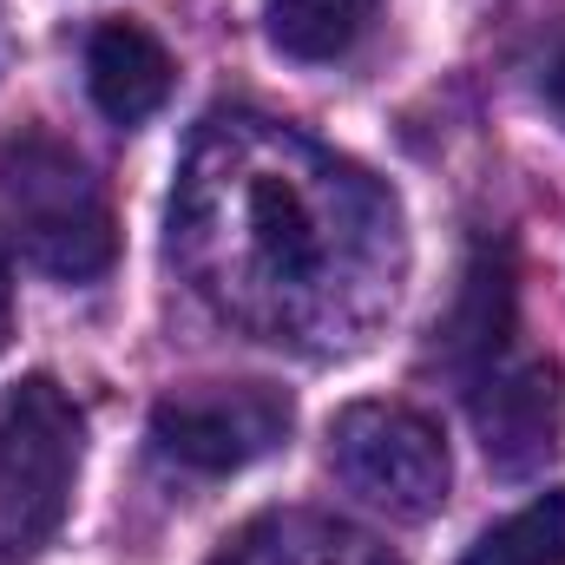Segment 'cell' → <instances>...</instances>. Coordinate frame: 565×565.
<instances>
[{
	"label": "cell",
	"instance_id": "1",
	"mask_svg": "<svg viewBox=\"0 0 565 565\" xmlns=\"http://www.w3.org/2000/svg\"><path fill=\"white\" fill-rule=\"evenodd\" d=\"M171 250L224 316L264 329L270 342L309 329L355 342V302L382 289L395 296V211L382 191L264 126L198 145L171 211Z\"/></svg>",
	"mask_w": 565,
	"mask_h": 565
},
{
	"label": "cell",
	"instance_id": "2",
	"mask_svg": "<svg viewBox=\"0 0 565 565\" xmlns=\"http://www.w3.org/2000/svg\"><path fill=\"white\" fill-rule=\"evenodd\" d=\"M79 408L53 375L0 395V565H26L66 520L79 480Z\"/></svg>",
	"mask_w": 565,
	"mask_h": 565
},
{
	"label": "cell",
	"instance_id": "3",
	"mask_svg": "<svg viewBox=\"0 0 565 565\" xmlns=\"http://www.w3.org/2000/svg\"><path fill=\"white\" fill-rule=\"evenodd\" d=\"M0 211H7L20 257L46 277L86 282L119 250L113 211H106L93 171L53 139H20L0 151Z\"/></svg>",
	"mask_w": 565,
	"mask_h": 565
},
{
	"label": "cell",
	"instance_id": "4",
	"mask_svg": "<svg viewBox=\"0 0 565 565\" xmlns=\"http://www.w3.org/2000/svg\"><path fill=\"white\" fill-rule=\"evenodd\" d=\"M329 467L349 493H362L369 507H382L388 520L422 526L447 507V440L440 427L402 408V402H355L329 422Z\"/></svg>",
	"mask_w": 565,
	"mask_h": 565
},
{
	"label": "cell",
	"instance_id": "5",
	"mask_svg": "<svg viewBox=\"0 0 565 565\" xmlns=\"http://www.w3.org/2000/svg\"><path fill=\"white\" fill-rule=\"evenodd\" d=\"M289 395L270 382H204L151 408V440L191 473H244L289 440Z\"/></svg>",
	"mask_w": 565,
	"mask_h": 565
},
{
	"label": "cell",
	"instance_id": "6",
	"mask_svg": "<svg viewBox=\"0 0 565 565\" xmlns=\"http://www.w3.org/2000/svg\"><path fill=\"white\" fill-rule=\"evenodd\" d=\"M473 427H480L493 473H507V480L540 473L565 434L559 362L526 355V362H493L487 375H473Z\"/></svg>",
	"mask_w": 565,
	"mask_h": 565
},
{
	"label": "cell",
	"instance_id": "7",
	"mask_svg": "<svg viewBox=\"0 0 565 565\" xmlns=\"http://www.w3.org/2000/svg\"><path fill=\"white\" fill-rule=\"evenodd\" d=\"M513 302H520V289H513V250H507V244H480L473 264L460 270L454 309L434 322L440 362L460 369L467 382L487 375V369L507 355V342H513Z\"/></svg>",
	"mask_w": 565,
	"mask_h": 565
},
{
	"label": "cell",
	"instance_id": "8",
	"mask_svg": "<svg viewBox=\"0 0 565 565\" xmlns=\"http://www.w3.org/2000/svg\"><path fill=\"white\" fill-rule=\"evenodd\" d=\"M86 93L113 126H145L171 99V53L139 20H106L86 40Z\"/></svg>",
	"mask_w": 565,
	"mask_h": 565
},
{
	"label": "cell",
	"instance_id": "9",
	"mask_svg": "<svg viewBox=\"0 0 565 565\" xmlns=\"http://www.w3.org/2000/svg\"><path fill=\"white\" fill-rule=\"evenodd\" d=\"M217 565H395L375 540L329 526V520H257L250 533H237Z\"/></svg>",
	"mask_w": 565,
	"mask_h": 565
},
{
	"label": "cell",
	"instance_id": "10",
	"mask_svg": "<svg viewBox=\"0 0 565 565\" xmlns=\"http://www.w3.org/2000/svg\"><path fill=\"white\" fill-rule=\"evenodd\" d=\"M375 13L382 0H264V33L282 60L329 66L375 26Z\"/></svg>",
	"mask_w": 565,
	"mask_h": 565
},
{
	"label": "cell",
	"instance_id": "11",
	"mask_svg": "<svg viewBox=\"0 0 565 565\" xmlns=\"http://www.w3.org/2000/svg\"><path fill=\"white\" fill-rule=\"evenodd\" d=\"M460 565H565V487L507 513L500 526H487Z\"/></svg>",
	"mask_w": 565,
	"mask_h": 565
},
{
	"label": "cell",
	"instance_id": "12",
	"mask_svg": "<svg viewBox=\"0 0 565 565\" xmlns=\"http://www.w3.org/2000/svg\"><path fill=\"white\" fill-rule=\"evenodd\" d=\"M546 106L559 113V126H565V46H559V60H553V73H546Z\"/></svg>",
	"mask_w": 565,
	"mask_h": 565
},
{
	"label": "cell",
	"instance_id": "13",
	"mask_svg": "<svg viewBox=\"0 0 565 565\" xmlns=\"http://www.w3.org/2000/svg\"><path fill=\"white\" fill-rule=\"evenodd\" d=\"M7 322H13V309H7V270H0V342H7Z\"/></svg>",
	"mask_w": 565,
	"mask_h": 565
}]
</instances>
